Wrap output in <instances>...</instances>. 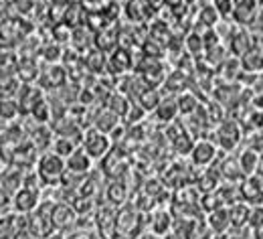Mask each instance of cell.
Instances as JSON below:
<instances>
[{"label": "cell", "instance_id": "cell-1", "mask_svg": "<svg viewBox=\"0 0 263 239\" xmlns=\"http://www.w3.org/2000/svg\"><path fill=\"white\" fill-rule=\"evenodd\" d=\"M67 172V162L65 158L57 156L55 152L47 150L39 156L36 160V174L41 178L43 185H61L63 176Z\"/></svg>", "mask_w": 263, "mask_h": 239}, {"label": "cell", "instance_id": "cell-2", "mask_svg": "<svg viewBox=\"0 0 263 239\" xmlns=\"http://www.w3.org/2000/svg\"><path fill=\"white\" fill-rule=\"evenodd\" d=\"M81 148L91 156V160H103L109 152H111V138L103 132H99L96 128L87 130L81 140Z\"/></svg>", "mask_w": 263, "mask_h": 239}, {"label": "cell", "instance_id": "cell-3", "mask_svg": "<svg viewBox=\"0 0 263 239\" xmlns=\"http://www.w3.org/2000/svg\"><path fill=\"white\" fill-rule=\"evenodd\" d=\"M39 195H41V191H34V189H29V187L18 189L16 195L12 197V209H14V213L25 215V217L34 213L39 209V205H41Z\"/></svg>", "mask_w": 263, "mask_h": 239}, {"label": "cell", "instance_id": "cell-4", "mask_svg": "<svg viewBox=\"0 0 263 239\" xmlns=\"http://www.w3.org/2000/svg\"><path fill=\"white\" fill-rule=\"evenodd\" d=\"M239 195H241V203L245 205H261L263 203V178L259 176H247L241 180L239 185Z\"/></svg>", "mask_w": 263, "mask_h": 239}, {"label": "cell", "instance_id": "cell-5", "mask_svg": "<svg viewBox=\"0 0 263 239\" xmlns=\"http://www.w3.org/2000/svg\"><path fill=\"white\" fill-rule=\"evenodd\" d=\"M241 142V128L235 120H225L219 124V130H217V148L221 146L223 150L231 152L237 144Z\"/></svg>", "mask_w": 263, "mask_h": 239}, {"label": "cell", "instance_id": "cell-6", "mask_svg": "<svg viewBox=\"0 0 263 239\" xmlns=\"http://www.w3.org/2000/svg\"><path fill=\"white\" fill-rule=\"evenodd\" d=\"M43 100H45V98H43V89H41V85H36V83H23V85H21V91H18V96H16V102L21 105V112H23V114H29V116H31V112H33L34 107L43 102Z\"/></svg>", "mask_w": 263, "mask_h": 239}, {"label": "cell", "instance_id": "cell-7", "mask_svg": "<svg viewBox=\"0 0 263 239\" xmlns=\"http://www.w3.org/2000/svg\"><path fill=\"white\" fill-rule=\"evenodd\" d=\"M217 154H219V148H217L215 142H211V140H198V142H195V148L191 152V160H193L195 167L204 169V167H211L213 164V160L217 158Z\"/></svg>", "mask_w": 263, "mask_h": 239}, {"label": "cell", "instance_id": "cell-8", "mask_svg": "<svg viewBox=\"0 0 263 239\" xmlns=\"http://www.w3.org/2000/svg\"><path fill=\"white\" fill-rule=\"evenodd\" d=\"M67 162V172H73V174H81V176H85L87 172L91 171V167H93V160H91V156L79 146L69 158L65 160Z\"/></svg>", "mask_w": 263, "mask_h": 239}, {"label": "cell", "instance_id": "cell-9", "mask_svg": "<svg viewBox=\"0 0 263 239\" xmlns=\"http://www.w3.org/2000/svg\"><path fill=\"white\" fill-rule=\"evenodd\" d=\"M257 12V0H233V21L237 25H247Z\"/></svg>", "mask_w": 263, "mask_h": 239}, {"label": "cell", "instance_id": "cell-10", "mask_svg": "<svg viewBox=\"0 0 263 239\" xmlns=\"http://www.w3.org/2000/svg\"><path fill=\"white\" fill-rule=\"evenodd\" d=\"M259 160H261V154H259L257 150H253V148H245V150L239 154L237 162H239V169H241V172H243V176H245V178H247V176H255V174H257Z\"/></svg>", "mask_w": 263, "mask_h": 239}, {"label": "cell", "instance_id": "cell-11", "mask_svg": "<svg viewBox=\"0 0 263 239\" xmlns=\"http://www.w3.org/2000/svg\"><path fill=\"white\" fill-rule=\"evenodd\" d=\"M77 219L75 209L69 203H55L53 207V225L55 229H67L69 225H73Z\"/></svg>", "mask_w": 263, "mask_h": 239}, {"label": "cell", "instance_id": "cell-12", "mask_svg": "<svg viewBox=\"0 0 263 239\" xmlns=\"http://www.w3.org/2000/svg\"><path fill=\"white\" fill-rule=\"evenodd\" d=\"M65 81H67L65 69L59 67V65H51V67L41 75V83H39V85H47V87L57 89V87H63Z\"/></svg>", "mask_w": 263, "mask_h": 239}, {"label": "cell", "instance_id": "cell-13", "mask_svg": "<svg viewBox=\"0 0 263 239\" xmlns=\"http://www.w3.org/2000/svg\"><path fill=\"white\" fill-rule=\"evenodd\" d=\"M154 116H156V120H158L160 124H172V122L176 120V116H178V103H176V100H174V98L162 100L160 105L156 107Z\"/></svg>", "mask_w": 263, "mask_h": 239}, {"label": "cell", "instance_id": "cell-14", "mask_svg": "<svg viewBox=\"0 0 263 239\" xmlns=\"http://www.w3.org/2000/svg\"><path fill=\"white\" fill-rule=\"evenodd\" d=\"M209 227L215 231V233H223L231 227V217H229V209L221 207L213 213H209Z\"/></svg>", "mask_w": 263, "mask_h": 239}, {"label": "cell", "instance_id": "cell-15", "mask_svg": "<svg viewBox=\"0 0 263 239\" xmlns=\"http://www.w3.org/2000/svg\"><path fill=\"white\" fill-rule=\"evenodd\" d=\"M31 146L34 150H47L53 146V130L47 126H36L31 134Z\"/></svg>", "mask_w": 263, "mask_h": 239}, {"label": "cell", "instance_id": "cell-16", "mask_svg": "<svg viewBox=\"0 0 263 239\" xmlns=\"http://www.w3.org/2000/svg\"><path fill=\"white\" fill-rule=\"evenodd\" d=\"M105 195H107V201H109L111 205L120 207V205H124L126 199H128V187H126L122 180H111V182L107 185Z\"/></svg>", "mask_w": 263, "mask_h": 239}, {"label": "cell", "instance_id": "cell-17", "mask_svg": "<svg viewBox=\"0 0 263 239\" xmlns=\"http://www.w3.org/2000/svg\"><path fill=\"white\" fill-rule=\"evenodd\" d=\"M164 98L160 96V91H158V87H146L144 91H142V96L138 98V105L144 109V112H156V107L160 105Z\"/></svg>", "mask_w": 263, "mask_h": 239}, {"label": "cell", "instance_id": "cell-18", "mask_svg": "<svg viewBox=\"0 0 263 239\" xmlns=\"http://www.w3.org/2000/svg\"><path fill=\"white\" fill-rule=\"evenodd\" d=\"M21 85H23V83L18 81L16 75H4V73H0V100L18 96Z\"/></svg>", "mask_w": 263, "mask_h": 239}, {"label": "cell", "instance_id": "cell-19", "mask_svg": "<svg viewBox=\"0 0 263 239\" xmlns=\"http://www.w3.org/2000/svg\"><path fill=\"white\" fill-rule=\"evenodd\" d=\"M79 142L77 140H73V138H63V136H57L53 140V146H51V152H55L57 156H61V158H69L79 146H77Z\"/></svg>", "mask_w": 263, "mask_h": 239}, {"label": "cell", "instance_id": "cell-20", "mask_svg": "<svg viewBox=\"0 0 263 239\" xmlns=\"http://www.w3.org/2000/svg\"><path fill=\"white\" fill-rule=\"evenodd\" d=\"M21 114H23V112H21V105H18V102H16L14 98H4V100H0V120H2V122L12 124Z\"/></svg>", "mask_w": 263, "mask_h": 239}, {"label": "cell", "instance_id": "cell-21", "mask_svg": "<svg viewBox=\"0 0 263 239\" xmlns=\"http://www.w3.org/2000/svg\"><path fill=\"white\" fill-rule=\"evenodd\" d=\"M118 122H120V116L114 114L111 109H105V112H101L98 118H96V130L109 136V132L118 128Z\"/></svg>", "mask_w": 263, "mask_h": 239}, {"label": "cell", "instance_id": "cell-22", "mask_svg": "<svg viewBox=\"0 0 263 239\" xmlns=\"http://www.w3.org/2000/svg\"><path fill=\"white\" fill-rule=\"evenodd\" d=\"M249 211L251 207L245 205V203H237L229 209V217H231V227L239 229L243 225H249Z\"/></svg>", "mask_w": 263, "mask_h": 239}, {"label": "cell", "instance_id": "cell-23", "mask_svg": "<svg viewBox=\"0 0 263 239\" xmlns=\"http://www.w3.org/2000/svg\"><path fill=\"white\" fill-rule=\"evenodd\" d=\"M16 77H18L21 83H34L36 77H39V67L31 59H21L18 69H16Z\"/></svg>", "mask_w": 263, "mask_h": 239}, {"label": "cell", "instance_id": "cell-24", "mask_svg": "<svg viewBox=\"0 0 263 239\" xmlns=\"http://www.w3.org/2000/svg\"><path fill=\"white\" fill-rule=\"evenodd\" d=\"M219 174H221L225 180H231V182H235V180H239V178H245L243 172H241V169H239L237 158H227L225 162H221Z\"/></svg>", "mask_w": 263, "mask_h": 239}, {"label": "cell", "instance_id": "cell-25", "mask_svg": "<svg viewBox=\"0 0 263 239\" xmlns=\"http://www.w3.org/2000/svg\"><path fill=\"white\" fill-rule=\"evenodd\" d=\"M219 21H221V16H219V12L215 10L213 4H204V6L200 8V12H198V23H200L204 29L213 31V27H217Z\"/></svg>", "mask_w": 263, "mask_h": 239}, {"label": "cell", "instance_id": "cell-26", "mask_svg": "<svg viewBox=\"0 0 263 239\" xmlns=\"http://www.w3.org/2000/svg\"><path fill=\"white\" fill-rule=\"evenodd\" d=\"M219 171L213 172V171H206L204 174L198 176V189L202 191V195H209V193H215L217 187H219Z\"/></svg>", "mask_w": 263, "mask_h": 239}, {"label": "cell", "instance_id": "cell-27", "mask_svg": "<svg viewBox=\"0 0 263 239\" xmlns=\"http://www.w3.org/2000/svg\"><path fill=\"white\" fill-rule=\"evenodd\" d=\"M231 49H233V53L239 55V57H243L247 51H251L253 47H251V43H249V34L245 33V31H239V33L233 34V36H231Z\"/></svg>", "mask_w": 263, "mask_h": 239}, {"label": "cell", "instance_id": "cell-28", "mask_svg": "<svg viewBox=\"0 0 263 239\" xmlns=\"http://www.w3.org/2000/svg\"><path fill=\"white\" fill-rule=\"evenodd\" d=\"M241 67L247 69V71H261L263 69V53L261 51H247L243 57H241Z\"/></svg>", "mask_w": 263, "mask_h": 239}, {"label": "cell", "instance_id": "cell-29", "mask_svg": "<svg viewBox=\"0 0 263 239\" xmlns=\"http://www.w3.org/2000/svg\"><path fill=\"white\" fill-rule=\"evenodd\" d=\"M85 65H87L89 71H93V73L103 71L105 65H107L105 53H103L101 49H93V51H89V53H87V57H85Z\"/></svg>", "mask_w": 263, "mask_h": 239}, {"label": "cell", "instance_id": "cell-30", "mask_svg": "<svg viewBox=\"0 0 263 239\" xmlns=\"http://www.w3.org/2000/svg\"><path fill=\"white\" fill-rule=\"evenodd\" d=\"M176 103H178V114L182 116H193L198 109V100L193 94H180L176 98Z\"/></svg>", "mask_w": 263, "mask_h": 239}, {"label": "cell", "instance_id": "cell-31", "mask_svg": "<svg viewBox=\"0 0 263 239\" xmlns=\"http://www.w3.org/2000/svg\"><path fill=\"white\" fill-rule=\"evenodd\" d=\"M31 118H33L34 122L39 124V126H45L47 122H51V118H53V109H51V103L47 102V100H43V102L39 103L36 107H34L33 112H31Z\"/></svg>", "mask_w": 263, "mask_h": 239}, {"label": "cell", "instance_id": "cell-32", "mask_svg": "<svg viewBox=\"0 0 263 239\" xmlns=\"http://www.w3.org/2000/svg\"><path fill=\"white\" fill-rule=\"evenodd\" d=\"M18 61L21 59H16V55L10 53V51L0 53V73H4V75H16Z\"/></svg>", "mask_w": 263, "mask_h": 239}, {"label": "cell", "instance_id": "cell-33", "mask_svg": "<svg viewBox=\"0 0 263 239\" xmlns=\"http://www.w3.org/2000/svg\"><path fill=\"white\" fill-rule=\"evenodd\" d=\"M172 142H174V146H176V150H178L180 154H184V156L189 154V156H191V152H193V148H195V140L189 136L184 130H182L178 136L174 138Z\"/></svg>", "mask_w": 263, "mask_h": 239}, {"label": "cell", "instance_id": "cell-34", "mask_svg": "<svg viewBox=\"0 0 263 239\" xmlns=\"http://www.w3.org/2000/svg\"><path fill=\"white\" fill-rule=\"evenodd\" d=\"M166 219H170V215L166 213V211H160V213H156L154 215V223H152V227H154V233H166L168 231V227H170V221H166Z\"/></svg>", "mask_w": 263, "mask_h": 239}, {"label": "cell", "instance_id": "cell-35", "mask_svg": "<svg viewBox=\"0 0 263 239\" xmlns=\"http://www.w3.org/2000/svg\"><path fill=\"white\" fill-rule=\"evenodd\" d=\"M211 4L219 12V16H223V19H231L233 16V0H213Z\"/></svg>", "mask_w": 263, "mask_h": 239}, {"label": "cell", "instance_id": "cell-36", "mask_svg": "<svg viewBox=\"0 0 263 239\" xmlns=\"http://www.w3.org/2000/svg\"><path fill=\"white\" fill-rule=\"evenodd\" d=\"M249 225H251L253 229L263 225V205L251 207V211H249Z\"/></svg>", "mask_w": 263, "mask_h": 239}, {"label": "cell", "instance_id": "cell-37", "mask_svg": "<svg viewBox=\"0 0 263 239\" xmlns=\"http://www.w3.org/2000/svg\"><path fill=\"white\" fill-rule=\"evenodd\" d=\"M142 2L148 6V10H160L166 4V0H142Z\"/></svg>", "mask_w": 263, "mask_h": 239}, {"label": "cell", "instance_id": "cell-38", "mask_svg": "<svg viewBox=\"0 0 263 239\" xmlns=\"http://www.w3.org/2000/svg\"><path fill=\"white\" fill-rule=\"evenodd\" d=\"M186 0H166V4L170 6V8H176V6H182Z\"/></svg>", "mask_w": 263, "mask_h": 239}, {"label": "cell", "instance_id": "cell-39", "mask_svg": "<svg viewBox=\"0 0 263 239\" xmlns=\"http://www.w3.org/2000/svg\"><path fill=\"white\" fill-rule=\"evenodd\" d=\"M253 237L263 239V225H259V227H255V229H253Z\"/></svg>", "mask_w": 263, "mask_h": 239}, {"label": "cell", "instance_id": "cell-40", "mask_svg": "<svg viewBox=\"0 0 263 239\" xmlns=\"http://www.w3.org/2000/svg\"><path fill=\"white\" fill-rule=\"evenodd\" d=\"M257 174H259V178H263V154H261V160H259V169H257Z\"/></svg>", "mask_w": 263, "mask_h": 239}, {"label": "cell", "instance_id": "cell-41", "mask_svg": "<svg viewBox=\"0 0 263 239\" xmlns=\"http://www.w3.org/2000/svg\"><path fill=\"white\" fill-rule=\"evenodd\" d=\"M186 2H195V0H186Z\"/></svg>", "mask_w": 263, "mask_h": 239}]
</instances>
